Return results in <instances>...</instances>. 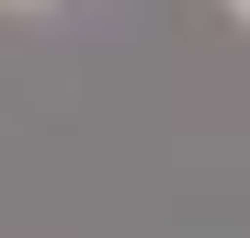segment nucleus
I'll use <instances>...</instances> for the list:
<instances>
[{
  "instance_id": "obj_1",
  "label": "nucleus",
  "mask_w": 250,
  "mask_h": 238,
  "mask_svg": "<svg viewBox=\"0 0 250 238\" xmlns=\"http://www.w3.org/2000/svg\"><path fill=\"white\" fill-rule=\"evenodd\" d=\"M0 12H46V0H0Z\"/></svg>"
},
{
  "instance_id": "obj_2",
  "label": "nucleus",
  "mask_w": 250,
  "mask_h": 238,
  "mask_svg": "<svg viewBox=\"0 0 250 238\" xmlns=\"http://www.w3.org/2000/svg\"><path fill=\"white\" fill-rule=\"evenodd\" d=\"M228 12H239V23H250V0H228Z\"/></svg>"
}]
</instances>
